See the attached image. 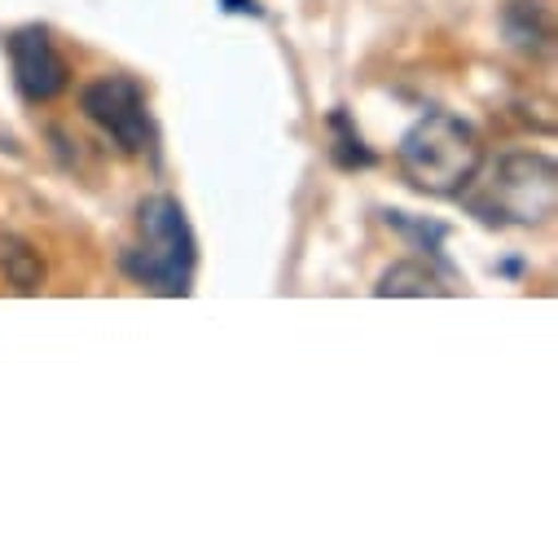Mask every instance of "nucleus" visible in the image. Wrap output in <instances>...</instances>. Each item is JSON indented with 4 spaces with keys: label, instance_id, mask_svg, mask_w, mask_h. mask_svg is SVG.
I'll return each mask as SVG.
<instances>
[{
    "label": "nucleus",
    "instance_id": "f257e3e1",
    "mask_svg": "<svg viewBox=\"0 0 558 558\" xmlns=\"http://www.w3.org/2000/svg\"><path fill=\"white\" fill-rule=\"evenodd\" d=\"M396 163L413 190L432 198H462L484 168V146L466 119L449 110H427L400 136Z\"/></svg>",
    "mask_w": 558,
    "mask_h": 558
},
{
    "label": "nucleus",
    "instance_id": "f03ea898",
    "mask_svg": "<svg viewBox=\"0 0 558 558\" xmlns=\"http://www.w3.org/2000/svg\"><path fill=\"white\" fill-rule=\"evenodd\" d=\"M123 272L136 287L155 295H190L194 264H198V242L185 220V207L172 194H155L136 211V242L123 251Z\"/></svg>",
    "mask_w": 558,
    "mask_h": 558
},
{
    "label": "nucleus",
    "instance_id": "7ed1b4c3",
    "mask_svg": "<svg viewBox=\"0 0 558 558\" xmlns=\"http://www.w3.org/2000/svg\"><path fill=\"white\" fill-rule=\"evenodd\" d=\"M471 211L488 225H519V229L545 225L558 211V168H554V159L536 155V150L501 155L488 168V177L480 181V194L471 198Z\"/></svg>",
    "mask_w": 558,
    "mask_h": 558
},
{
    "label": "nucleus",
    "instance_id": "20e7f679",
    "mask_svg": "<svg viewBox=\"0 0 558 558\" xmlns=\"http://www.w3.org/2000/svg\"><path fill=\"white\" fill-rule=\"evenodd\" d=\"M80 110L110 136L114 150L123 155H155V119L142 84L128 75H101L80 93Z\"/></svg>",
    "mask_w": 558,
    "mask_h": 558
},
{
    "label": "nucleus",
    "instance_id": "39448f33",
    "mask_svg": "<svg viewBox=\"0 0 558 558\" xmlns=\"http://www.w3.org/2000/svg\"><path fill=\"white\" fill-rule=\"evenodd\" d=\"M5 49H10V66H14V84H19V93L27 101L40 106V101H53V97L66 93L71 75H66V62L53 49V36L45 27H19V32H10Z\"/></svg>",
    "mask_w": 558,
    "mask_h": 558
},
{
    "label": "nucleus",
    "instance_id": "423d86ee",
    "mask_svg": "<svg viewBox=\"0 0 558 558\" xmlns=\"http://www.w3.org/2000/svg\"><path fill=\"white\" fill-rule=\"evenodd\" d=\"M506 36L523 53L545 49L554 40V0H510L506 5Z\"/></svg>",
    "mask_w": 558,
    "mask_h": 558
},
{
    "label": "nucleus",
    "instance_id": "0eeeda50",
    "mask_svg": "<svg viewBox=\"0 0 558 558\" xmlns=\"http://www.w3.org/2000/svg\"><path fill=\"white\" fill-rule=\"evenodd\" d=\"M374 295H378V300H427V295H453V287H445V277L432 272L427 264L400 259V264H391V268L378 277Z\"/></svg>",
    "mask_w": 558,
    "mask_h": 558
},
{
    "label": "nucleus",
    "instance_id": "6e6552de",
    "mask_svg": "<svg viewBox=\"0 0 558 558\" xmlns=\"http://www.w3.org/2000/svg\"><path fill=\"white\" fill-rule=\"evenodd\" d=\"M0 272H5V282L19 295H40L45 291V259L19 233H0Z\"/></svg>",
    "mask_w": 558,
    "mask_h": 558
},
{
    "label": "nucleus",
    "instance_id": "1a4fd4ad",
    "mask_svg": "<svg viewBox=\"0 0 558 558\" xmlns=\"http://www.w3.org/2000/svg\"><path fill=\"white\" fill-rule=\"evenodd\" d=\"M330 132H335V163L339 168H369L374 163V150L361 142V132L352 128V119L343 110L330 114Z\"/></svg>",
    "mask_w": 558,
    "mask_h": 558
},
{
    "label": "nucleus",
    "instance_id": "9d476101",
    "mask_svg": "<svg viewBox=\"0 0 558 558\" xmlns=\"http://www.w3.org/2000/svg\"><path fill=\"white\" fill-rule=\"evenodd\" d=\"M387 225L391 229H400V233H409V238H417V242H423L427 251H440V242H445V225H423V220H409L404 211H387Z\"/></svg>",
    "mask_w": 558,
    "mask_h": 558
},
{
    "label": "nucleus",
    "instance_id": "9b49d317",
    "mask_svg": "<svg viewBox=\"0 0 558 558\" xmlns=\"http://www.w3.org/2000/svg\"><path fill=\"white\" fill-rule=\"evenodd\" d=\"M220 5H225L229 14H251V19L264 14V10H259V0H220Z\"/></svg>",
    "mask_w": 558,
    "mask_h": 558
}]
</instances>
